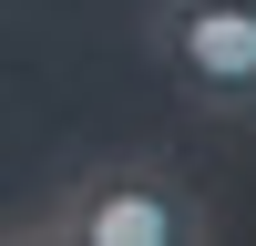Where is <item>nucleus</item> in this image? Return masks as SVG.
Masks as SVG:
<instances>
[{"label": "nucleus", "instance_id": "2", "mask_svg": "<svg viewBox=\"0 0 256 246\" xmlns=\"http://www.w3.org/2000/svg\"><path fill=\"white\" fill-rule=\"evenodd\" d=\"M144 62L174 72V92L216 123L256 113V0H144Z\"/></svg>", "mask_w": 256, "mask_h": 246}, {"label": "nucleus", "instance_id": "1", "mask_svg": "<svg viewBox=\"0 0 256 246\" xmlns=\"http://www.w3.org/2000/svg\"><path fill=\"white\" fill-rule=\"evenodd\" d=\"M20 236L31 246H205L216 205L154 154H92Z\"/></svg>", "mask_w": 256, "mask_h": 246}]
</instances>
